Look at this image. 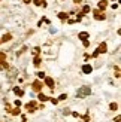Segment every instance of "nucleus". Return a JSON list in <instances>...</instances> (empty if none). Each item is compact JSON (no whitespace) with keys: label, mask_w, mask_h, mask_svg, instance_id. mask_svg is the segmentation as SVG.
<instances>
[{"label":"nucleus","mask_w":121,"mask_h":122,"mask_svg":"<svg viewBox=\"0 0 121 122\" xmlns=\"http://www.w3.org/2000/svg\"><path fill=\"white\" fill-rule=\"evenodd\" d=\"M91 94V89L90 86H81L78 89V92H76V95L79 97V98H82V97H87V95H90Z\"/></svg>","instance_id":"nucleus-1"},{"label":"nucleus","mask_w":121,"mask_h":122,"mask_svg":"<svg viewBox=\"0 0 121 122\" xmlns=\"http://www.w3.org/2000/svg\"><path fill=\"white\" fill-rule=\"evenodd\" d=\"M93 14H94V19H97V21H103V19H106V15H105L102 11H99V9L93 11Z\"/></svg>","instance_id":"nucleus-2"},{"label":"nucleus","mask_w":121,"mask_h":122,"mask_svg":"<svg viewBox=\"0 0 121 122\" xmlns=\"http://www.w3.org/2000/svg\"><path fill=\"white\" fill-rule=\"evenodd\" d=\"M43 83H45L49 89H54V85L55 83H54V79H52L51 76H45V78H43Z\"/></svg>","instance_id":"nucleus-3"},{"label":"nucleus","mask_w":121,"mask_h":122,"mask_svg":"<svg viewBox=\"0 0 121 122\" xmlns=\"http://www.w3.org/2000/svg\"><path fill=\"white\" fill-rule=\"evenodd\" d=\"M31 88H33V91H36V92H42L43 85H42V82H40V80H34L33 85H31Z\"/></svg>","instance_id":"nucleus-4"},{"label":"nucleus","mask_w":121,"mask_h":122,"mask_svg":"<svg viewBox=\"0 0 121 122\" xmlns=\"http://www.w3.org/2000/svg\"><path fill=\"white\" fill-rule=\"evenodd\" d=\"M105 52H108V46H106L105 42H102L99 45V48H97V54H105Z\"/></svg>","instance_id":"nucleus-5"},{"label":"nucleus","mask_w":121,"mask_h":122,"mask_svg":"<svg viewBox=\"0 0 121 122\" xmlns=\"http://www.w3.org/2000/svg\"><path fill=\"white\" fill-rule=\"evenodd\" d=\"M26 109H27V112L33 113V112L36 110V103H34V101H30V103H27V104H26Z\"/></svg>","instance_id":"nucleus-6"},{"label":"nucleus","mask_w":121,"mask_h":122,"mask_svg":"<svg viewBox=\"0 0 121 122\" xmlns=\"http://www.w3.org/2000/svg\"><path fill=\"white\" fill-rule=\"evenodd\" d=\"M91 72H93V67L90 66V64H84V66H82V73H85V75H90Z\"/></svg>","instance_id":"nucleus-7"},{"label":"nucleus","mask_w":121,"mask_h":122,"mask_svg":"<svg viewBox=\"0 0 121 122\" xmlns=\"http://www.w3.org/2000/svg\"><path fill=\"white\" fill-rule=\"evenodd\" d=\"M78 37H79L81 40H87L88 37H90V34H88V33H87V31H81V33L78 34Z\"/></svg>","instance_id":"nucleus-8"},{"label":"nucleus","mask_w":121,"mask_h":122,"mask_svg":"<svg viewBox=\"0 0 121 122\" xmlns=\"http://www.w3.org/2000/svg\"><path fill=\"white\" fill-rule=\"evenodd\" d=\"M106 6H108V2H106V0H100V2H99V11L103 12V9H105Z\"/></svg>","instance_id":"nucleus-9"},{"label":"nucleus","mask_w":121,"mask_h":122,"mask_svg":"<svg viewBox=\"0 0 121 122\" xmlns=\"http://www.w3.org/2000/svg\"><path fill=\"white\" fill-rule=\"evenodd\" d=\"M38 98H39L40 101H48V100H49V97H46L43 92H38Z\"/></svg>","instance_id":"nucleus-10"},{"label":"nucleus","mask_w":121,"mask_h":122,"mask_svg":"<svg viewBox=\"0 0 121 122\" xmlns=\"http://www.w3.org/2000/svg\"><path fill=\"white\" fill-rule=\"evenodd\" d=\"M14 92H15V94H17L18 97H23V95H24V91H23L21 88H18V86H15V88H14Z\"/></svg>","instance_id":"nucleus-11"},{"label":"nucleus","mask_w":121,"mask_h":122,"mask_svg":"<svg viewBox=\"0 0 121 122\" xmlns=\"http://www.w3.org/2000/svg\"><path fill=\"white\" fill-rule=\"evenodd\" d=\"M11 39H12V34H9V33H8V34H5L2 39H0V42H9Z\"/></svg>","instance_id":"nucleus-12"},{"label":"nucleus","mask_w":121,"mask_h":122,"mask_svg":"<svg viewBox=\"0 0 121 122\" xmlns=\"http://www.w3.org/2000/svg\"><path fill=\"white\" fill-rule=\"evenodd\" d=\"M40 63H42V58H40V57H36V58L33 60V64H34L36 67H39V66H40Z\"/></svg>","instance_id":"nucleus-13"},{"label":"nucleus","mask_w":121,"mask_h":122,"mask_svg":"<svg viewBox=\"0 0 121 122\" xmlns=\"http://www.w3.org/2000/svg\"><path fill=\"white\" fill-rule=\"evenodd\" d=\"M67 17H69V15H67L66 12H60V14H58V18L61 19V21H64V19H67Z\"/></svg>","instance_id":"nucleus-14"},{"label":"nucleus","mask_w":121,"mask_h":122,"mask_svg":"<svg viewBox=\"0 0 121 122\" xmlns=\"http://www.w3.org/2000/svg\"><path fill=\"white\" fill-rule=\"evenodd\" d=\"M11 113H12L14 116H17V115L21 113V110H19V107H15V109H12V110H11Z\"/></svg>","instance_id":"nucleus-15"},{"label":"nucleus","mask_w":121,"mask_h":122,"mask_svg":"<svg viewBox=\"0 0 121 122\" xmlns=\"http://www.w3.org/2000/svg\"><path fill=\"white\" fill-rule=\"evenodd\" d=\"M90 11H91V7L88 6V5H85V6L82 7V12H81V14H88V12H90Z\"/></svg>","instance_id":"nucleus-16"},{"label":"nucleus","mask_w":121,"mask_h":122,"mask_svg":"<svg viewBox=\"0 0 121 122\" xmlns=\"http://www.w3.org/2000/svg\"><path fill=\"white\" fill-rule=\"evenodd\" d=\"M109 109H111V110H118V104H117V103H111Z\"/></svg>","instance_id":"nucleus-17"},{"label":"nucleus","mask_w":121,"mask_h":122,"mask_svg":"<svg viewBox=\"0 0 121 122\" xmlns=\"http://www.w3.org/2000/svg\"><path fill=\"white\" fill-rule=\"evenodd\" d=\"M36 76H38L39 79H43V78H45V73H43V72H38V73H36Z\"/></svg>","instance_id":"nucleus-18"},{"label":"nucleus","mask_w":121,"mask_h":122,"mask_svg":"<svg viewBox=\"0 0 121 122\" xmlns=\"http://www.w3.org/2000/svg\"><path fill=\"white\" fill-rule=\"evenodd\" d=\"M0 61H6V54L5 52H0Z\"/></svg>","instance_id":"nucleus-19"},{"label":"nucleus","mask_w":121,"mask_h":122,"mask_svg":"<svg viewBox=\"0 0 121 122\" xmlns=\"http://www.w3.org/2000/svg\"><path fill=\"white\" fill-rule=\"evenodd\" d=\"M66 98H67V94H61V95H60V97H58L57 100L60 101V100H66Z\"/></svg>","instance_id":"nucleus-20"},{"label":"nucleus","mask_w":121,"mask_h":122,"mask_svg":"<svg viewBox=\"0 0 121 122\" xmlns=\"http://www.w3.org/2000/svg\"><path fill=\"white\" fill-rule=\"evenodd\" d=\"M26 49H27V48H26V46H23V48H21V51H19L17 55H21V54H24V52H26Z\"/></svg>","instance_id":"nucleus-21"},{"label":"nucleus","mask_w":121,"mask_h":122,"mask_svg":"<svg viewBox=\"0 0 121 122\" xmlns=\"http://www.w3.org/2000/svg\"><path fill=\"white\" fill-rule=\"evenodd\" d=\"M39 51H40V49H39V48H38V46H36V48H34V49H33V54H34V55H38V54H39Z\"/></svg>","instance_id":"nucleus-22"},{"label":"nucleus","mask_w":121,"mask_h":122,"mask_svg":"<svg viewBox=\"0 0 121 122\" xmlns=\"http://www.w3.org/2000/svg\"><path fill=\"white\" fill-rule=\"evenodd\" d=\"M49 100H51V103H52V104H57V103H58V100H57V98H49Z\"/></svg>","instance_id":"nucleus-23"},{"label":"nucleus","mask_w":121,"mask_h":122,"mask_svg":"<svg viewBox=\"0 0 121 122\" xmlns=\"http://www.w3.org/2000/svg\"><path fill=\"white\" fill-rule=\"evenodd\" d=\"M121 121V116L118 115V116H115V119H114V122H120Z\"/></svg>","instance_id":"nucleus-24"},{"label":"nucleus","mask_w":121,"mask_h":122,"mask_svg":"<svg viewBox=\"0 0 121 122\" xmlns=\"http://www.w3.org/2000/svg\"><path fill=\"white\" fill-rule=\"evenodd\" d=\"M5 109H6V112H9V113H11V110H12V109H11V106H9V104H6V107H5Z\"/></svg>","instance_id":"nucleus-25"},{"label":"nucleus","mask_w":121,"mask_h":122,"mask_svg":"<svg viewBox=\"0 0 121 122\" xmlns=\"http://www.w3.org/2000/svg\"><path fill=\"white\" fill-rule=\"evenodd\" d=\"M72 116H75V118H79V113H78V112H72Z\"/></svg>","instance_id":"nucleus-26"},{"label":"nucleus","mask_w":121,"mask_h":122,"mask_svg":"<svg viewBox=\"0 0 121 122\" xmlns=\"http://www.w3.org/2000/svg\"><path fill=\"white\" fill-rule=\"evenodd\" d=\"M82 42H84V46H85V48L88 46V45H90V42H88V40H82Z\"/></svg>","instance_id":"nucleus-27"},{"label":"nucleus","mask_w":121,"mask_h":122,"mask_svg":"<svg viewBox=\"0 0 121 122\" xmlns=\"http://www.w3.org/2000/svg\"><path fill=\"white\" fill-rule=\"evenodd\" d=\"M15 106H17V107H19V106H21V101L17 100V101H15Z\"/></svg>","instance_id":"nucleus-28"},{"label":"nucleus","mask_w":121,"mask_h":122,"mask_svg":"<svg viewBox=\"0 0 121 122\" xmlns=\"http://www.w3.org/2000/svg\"><path fill=\"white\" fill-rule=\"evenodd\" d=\"M63 113H64V115H70V112L67 110V109H64V110H63Z\"/></svg>","instance_id":"nucleus-29"},{"label":"nucleus","mask_w":121,"mask_h":122,"mask_svg":"<svg viewBox=\"0 0 121 122\" xmlns=\"http://www.w3.org/2000/svg\"><path fill=\"white\" fill-rule=\"evenodd\" d=\"M24 3H27V5H29V3H31V0H23Z\"/></svg>","instance_id":"nucleus-30"},{"label":"nucleus","mask_w":121,"mask_h":122,"mask_svg":"<svg viewBox=\"0 0 121 122\" xmlns=\"http://www.w3.org/2000/svg\"><path fill=\"white\" fill-rule=\"evenodd\" d=\"M75 3H81V0H75Z\"/></svg>","instance_id":"nucleus-31"},{"label":"nucleus","mask_w":121,"mask_h":122,"mask_svg":"<svg viewBox=\"0 0 121 122\" xmlns=\"http://www.w3.org/2000/svg\"><path fill=\"white\" fill-rule=\"evenodd\" d=\"M0 43H2V42H0Z\"/></svg>","instance_id":"nucleus-32"}]
</instances>
